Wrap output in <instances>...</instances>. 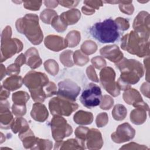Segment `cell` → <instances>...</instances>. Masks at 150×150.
<instances>
[{
    "instance_id": "d590c367",
    "label": "cell",
    "mask_w": 150,
    "mask_h": 150,
    "mask_svg": "<svg viewBox=\"0 0 150 150\" xmlns=\"http://www.w3.org/2000/svg\"><path fill=\"white\" fill-rule=\"evenodd\" d=\"M13 113L16 116H22L26 114V106L25 105H19L13 104L12 107Z\"/></svg>"
},
{
    "instance_id": "b9f144b4",
    "label": "cell",
    "mask_w": 150,
    "mask_h": 150,
    "mask_svg": "<svg viewBox=\"0 0 150 150\" xmlns=\"http://www.w3.org/2000/svg\"><path fill=\"white\" fill-rule=\"evenodd\" d=\"M84 4L87 6H88L93 9L96 8L97 9H98L100 6H103V2L101 1H84Z\"/></svg>"
},
{
    "instance_id": "7402d4cb",
    "label": "cell",
    "mask_w": 150,
    "mask_h": 150,
    "mask_svg": "<svg viewBox=\"0 0 150 150\" xmlns=\"http://www.w3.org/2000/svg\"><path fill=\"white\" fill-rule=\"evenodd\" d=\"M93 114L90 112L84 111L83 110L77 112L73 117V120L77 124L88 125L93 121Z\"/></svg>"
},
{
    "instance_id": "d6986e66",
    "label": "cell",
    "mask_w": 150,
    "mask_h": 150,
    "mask_svg": "<svg viewBox=\"0 0 150 150\" xmlns=\"http://www.w3.org/2000/svg\"><path fill=\"white\" fill-rule=\"evenodd\" d=\"M123 98L127 104H132L135 107L143 101L139 92L134 88L127 89L123 94Z\"/></svg>"
},
{
    "instance_id": "2e32d148",
    "label": "cell",
    "mask_w": 150,
    "mask_h": 150,
    "mask_svg": "<svg viewBox=\"0 0 150 150\" xmlns=\"http://www.w3.org/2000/svg\"><path fill=\"white\" fill-rule=\"evenodd\" d=\"M87 139V145L88 149H90L92 145H98L101 148L103 145V139L100 131L96 129H88L85 138L84 142Z\"/></svg>"
},
{
    "instance_id": "52a82bcc",
    "label": "cell",
    "mask_w": 150,
    "mask_h": 150,
    "mask_svg": "<svg viewBox=\"0 0 150 150\" xmlns=\"http://www.w3.org/2000/svg\"><path fill=\"white\" fill-rule=\"evenodd\" d=\"M101 90L100 87L94 83H90L84 90L80 97L81 103L87 108H92L100 104Z\"/></svg>"
},
{
    "instance_id": "7a4b0ae2",
    "label": "cell",
    "mask_w": 150,
    "mask_h": 150,
    "mask_svg": "<svg viewBox=\"0 0 150 150\" xmlns=\"http://www.w3.org/2000/svg\"><path fill=\"white\" fill-rule=\"evenodd\" d=\"M16 29L33 45H39L43 40V33L39 25V19L36 15L29 13L16 22Z\"/></svg>"
},
{
    "instance_id": "f6af8a7d",
    "label": "cell",
    "mask_w": 150,
    "mask_h": 150,
    "mask_svg": "<svg viewBox=\"0 0 150 150\" xmlns=\"http://www.w3.org/2000/svg\"><path fill=\"white\" fill-rule=\"evenodd\" d=\"M26 63V57L23 53H21L15 60V64L18 66H21L22 64Z\"/></svg>"
},
{
    "instance_id": "5b68a950",
    "label": "cell",
    "mask_w": 150,
    "mask_h": 150,
    "mask_svg": "<svg viewBox=\"0 0 150 150\" xmlns=\"http://www.w3.org/2000/svg\"><path fill=\"white\" fill-rule=\"evenodd\" d=\"M49 79L43 73L31 71L25 76L23 83L29 88L34 101L43 102L47 97L43 90V87L48 84Z\"/></svg>"
},
{
    "instance_id": "3957f363",
    "label": "cell",
    "mask_w": 150,
    "mask_h": 150,
    "mask_svg": "<svg viewBox=\"0 0 150 150\" xmlns=\"http://www.w3.org/2000/svg\"><path fill=\"white\" fill-rule=\"evenodd\" d=\"M149 37L137 32L131 31L121 39V48L139 57L149 54Z\"/></svg>"
},
{
    "instance_id": "8d00e7d4",
    "label": "cell",
    "mask_w": 150,
    "mask_h": 150,
    "mask_svg": "<svg viewBox=\"0 0 150 150\" xmlns=\"http://www.w3.org/2000/svg\"><path fill=\"white\" fill-rule=\"evenodd\" d=\"M80 51V50H76L74 53V63L76 64H78L79 60H81L82 65L83 66L84 64H86L88 62V58L86 56L83 55Z\"/></svg>"
},
{
    "instance_id": "cb8c5ba5",
    "label": "cell",
    "mask_w": 150,
    "mask_h": 150,
    "mask_svg": "<svg viewBox=\"0 0 150 150\" xmlns=\"http://www.w3.org/2000/svg\"><path fill=\"white\" fill-rule=\"evenodd\" d=\"M11 128L13 132L16 134L20 132L19 134L27 131L29 129V124L27 123V121L25 119L22 117L16 118L13 120L11 125Z\"/></svg>"
},
{
    "instance_id": "60d3db41",
    "label": "cell",
    "mask_w": 150,
    "mask_h": 150,
    "mask_svg": "<svg viewBox=\"0 0 150 150\" xmlns=\"http://www.w3.org/2000/svg\"><path fill=\"white\" fill-rule=\"evenodd\" d=\"M20 72L19 66L16 65L15 63L12 64L9 66L7 68V74L8 75H17Z\"/></svg>"
},
{
    "instance_id": "f546056e",
    "label": "cell",
    "mask_w": 150,
    "mask_h": 150,
    "mask_svg": "<svg viewBox=\"0 0 150 150\" xmlns=\"http://www.w3.org/2000/svg\"><path fill=\"white\" fill-rule=\"evenodd\" d=\"M44 65L46 70L50 74L54 76L58 73L59 66L58 64L55 62V60L51 59L46 60L45 62Z\"/></svg>"
},
{
    "instance_id": "d6a6232c",
    "label": "cell",
    "mask_w": 150,
    "mask_h": 150,
    "mask_svg": "<svg viewBox=\"0 0 150 150\" xmlns=\"http://www.w3.org/2000/svg\"><path fill=\"white\" fill-rule=\"evenodd\" d=\"M119 8L120 11L127 15H132L134 12V6L131 1H120Z\"/></svg>"
},
{
    "instance_id": "9a60e30c",
    "label": "cell",
    "mask_w": 150,
    "mask_h": 150,
    "mask_svg": "<svg viewBox=\"0 0 150 150\" xmlns=\"http://www.w3.org/2000/svg\"><path fill=\"white\" fill-rule=\"evenodd\" d=\"M45 45L50 50L59 51L68 47L66 39L56 35H49L45 39Z\"/></svg>"
},
{
    "instance_id": "7bdbcfd3",
    "label": "cell",
    "mask_w": 150,
    "mask_h": 150,
    "mask_svg": "<svg viewBox=\"0 0 150 150\" xmlns=\"http://www.w3.org/2000/svg\"><path fill=\"white\" fill-rule=\"evenodd\" d=\"M87 74L88 76V77L91 80L96 81V82H98V79L96 76V72L94 69H93L92 66H90L89 67H87Z\"/></svg>"
},
{
    "instance_id": "8fae6325",
    "label": "cell",
    "mask_w": 150,
    "mask_h": 150,
    "mask_svg": "<svg viewBox=\"0 0 150 150\" xmlns=\"http://www.w3.org/2000/svg\"><path fill=\"white\" fill-rule=\"evenodd\" d=\"M22 47V42L17 39L9 38L1 40V62L21 52Z\"/></svg>"
},
{
    "instance_id": "d4e9b609",
    "label": "cell",
    "mask_w": 150,
    "mask_h": 150,
    "mask_svg": "<svg viewBox=\"0 0 150 150\" xmlns=\"http://www.w3.org/2000/svg\"><path fill=\"white\" fill-rule=\"evenodd\" d=\"M66 40L69 47H73L79 44L80 40V33L77 30L70 32L66 38Z\"/></svg>"
},
{
    "instance_id": "bcb514c9",
    "label": "cell",
    "mask_w": 150,
    "mask_h": 150,
    "mask_svg": "<svg viewBox=\"0 0 150 150\" xmlns=\"http://www.w3.org/2000/svg\"><path fill=\"white\" fill-rule=\"evenodd\" d=\"M81 10H82V12L85 15H92L93 13H94L95 12V9H93L92 8H91V7H90L88 6H87V5L83 6L81 8Z\"/></svg>"
},
{
    "instance_id": "277c9868",
    "label": "cell",
    "mask_w": 150,
    "mask_h": 150,
    "mask_svg": "<svg viewBox=\"0 0 150 150\" xmlns=\"http://www.w3.org/2000/svg\"><path fill=\"white\" fill-rule=\"evenodd\" d=\"M118 29L115 21L108 18L94 24L90 28V33L100 43H114L120 36Z\"/></svg>"
},
{
    "instance_id": "f1b7e54d",
    "label": "cell",
    "mask_w": 150,
    "mask_h": 150,
    "mask_svg": "<svg viewBox=\"0 0 150 150\" xmlns=\"http://www.w3.org/2000/svg\"><path fill=\"white\" fill-rule=\"evenodd\" d=\"M52 26L57 32H63L67 28V25L62 21L60 16H56L51 22Z\"/></svg>"
},
{
    "instance_id": "603a6c76",
    "label": "cell",
    "mask_w": 150,
    "mask_h": 150,
    "mask_svg": "<svg viewBox=\"0 0 150 150\" xmlns=\"http://www.w3.org/2000/svg\"><path fill=\"white\" fill-rule=\"evenodd\" d=\"M145 110H146L143 107H137V109L131 112L130 120L132 123L139 125L144 122L146 120V112Z\"/></svg>"
},
{
    "instance_id": "6da1fadb",
    "label": "cell",
    "mask_w": 150,
    "mask_h": 150,
    "mask_svg": "<svg viewBox=\"0 0 150 150\" xmlns=\"http://www.w3.org/2000/svg\"><path fill=\"white\" fill-rule=\"evenodd\" d=\"M116 66L121 72L120 78L117 82L120 90L128 89L130 84L137 83L144 75L142 64L134 59L128 60L124 58L116 63Z\"/></svg>"
},
{
    "instance_id": "ab89813d",
    "label": "cell",
    "mask_w": 150,
    "mask_h": 150,
    "mask_svg": "<svg viewBox=\"0 0 150 150\" xmlns=\"http://www.w3.org/2000/svg\"><path fill=\"white\" fill-rule=\"evenodd\" d=\"M91 63L97 69H100L106 65V62L105 60L100 56H97L93 57L91 59Z\"/></svg>"
},
{
    "instance_id": "ffe728a7",
    "label": "cell",
    "mask_w": 150,
    "mask_h": 150,
    "mask_svg": "<svg viewBox=\"0 0 150 150\" xmlns=\"http://www.w3.org/2000/svg\"><path fill=\"white\" fill-rule=\"evenodd\" d=\"M81 16L80 12L77 9H72L62 13L60 17L67 25H73L77 22Z\"/></svg>"
},
{
    "instance_id": "1f68e13d",
    "label": "cell",
    "mask_w": 150,
    "mask_h": 150,
    "mask_svg": "<svg viewBox=\"0 0 150 150\" xmlns=\"http://www.w3.org/2000/svg\"><path fill=\"white\" fill-rule=\"evenodd\" d=\"M73 52L71 50H66L63 52L60 55V60L64 65V66L71 67L73 65V63L71 61H70L69 59L71 60V55Z\"/></svg>"
},
{
    "instance_id": "83f0119b",
    "label": "cell",
    "mask_w": 150,
    "mask_h": 150,
    "mask_svg": "<svg viewBox=\"0 0 150 150\" xmlns=\"http://www.w3.org/2000/svg\"><path fill=\"white\" fill-rule=\"evenodd\" d=\"M82 52L87 54H91L97 50V45L91 40H86L81 46Z\"/></svg>"
},
{
    "instance_id": "4fadbf2b",
    "label": "cell",
    "mask_w": 150,
    "mask_h": 150,
    "mask_svg": "<svg viewBox=\"0 0 150 150\" xmlns=\"http://www.w3.org/2000/svg\"><path fill=\"white\" fill-rule=\"evenodd\" d=\"M149 19V16L148 12L145 11L139 12L134 21L133 28L135 32L149 37V23H146V21H148Z\"/></svg>"
},
{
    "instance_id": "f35d334b",
    "label": "cell",
    "mask_w": 150,
    "mask_h": 150,
    "mask_svg": "<svg viewBox=\"0 0 150 150\" xmlns=\"http://www.w3.org/2000/svg\"><path fill=\"white\" fill-rule=\"evenodd\" d=\"M114 21L116 23L118 29L122 30H125L128 29L129 27L128 21L126 20L125 18H116Z\"/></svg>"
},
{
    "instance_id": "484cf974",
    "label": "cell",
    "mask_w": 150,
    "mask_h": 150,
    "mask_svg": "<svg viewBox=\"0 0 150 150\" xmlns=\"http://www.w3.org/2000/svg\"><path fill=\"white\" fill-rule=\"evenodd\" d=\"M127 114V111L125 107L122 104H117L112 111L113 118L117 121L123 120L125 118Z\"/></svg>"
},
{
    "instance_id": "e575fe53",
    "label": "cell",
    "mask_w": 150,
    "mask_h": 150,
    "mask_svg": "<svg viewBox=\"0 0 150 150\" xmlns=\"http://www.w3.org/2000/svg\"><path fill=\"white\" fill-rule=\"evenodd\" d=\"M42 1H25L23 2L24 7L32 11H38L41 6Z\"/></svg>"
},
{
    "instance_id": "4dcf8cb0",
    "label": "cell",
    "mask_w": 150,
    "mask_h": 150,
    "mask_svg": "<svg viewBox=\"0 0 150 150\" xmlns=\"http://www.w3.org/2000/svg\"><path fill=\"white\" fill-rule=\"evenodd\" d=\"M56 16H57V13L54 10L45 9L41 12L40 16L43 22L49 24Z\"/></svg>"
},
{
    "instance_id": "836d02e7",
    "label": "cell",
    "mask_w": 150,
    "mask_h": 150,
    "mask_svg": "<svg viewBox=\"0 0 150 150\" xmlns=\"http://www.w3.org/2000/svg\"><path fill=\"white\" fill-rule=\"evenodd\" d=\"M113 99L109 96L105 95L102 97V101L100 104V108L103 110H109L113 105Z\"/></svg>"
},
{
    "instance_id": "ac0fdd59",
    "label": "cell",
    "mask_w": 150,
    "mask_h": 150,
    "mask_svg": "<svg viewBox=\"0 0 150 150\" xmlns=\"http://www.w3.org/2000/svg\"><path fill=\"white\" fill-rule=\"evenodd\" d=\"M26 63L31 69H36L42 64V60L39 57L38 50L35 48H30L28 50L25 54Z\"/></svg>"
},
{
    "instance_id": "5bb4252c",
    "label": "cell",
    "mask_w": 150,
    "mask_h": 150,
    "mask_svg": "<svg viewBox=\"0 0 150 150\" xmlns=\"http://www.w3.org/2000/svg\"><path fill=\"white\" fill-rule=\"evenodd\" d=\"M100 52L102 56L115 63L121 60L123 57V53L117 45L106 46L101 49Z\"/></svg>"
},
{
    "instance_id": "4316f807",
    "label": "cell",
    "mask_w": 150,
    "mask_h": 150,
    "mask_svg": "<svg viewBox=\"0 0 150 150\" xmlns=\"http://www.w3.org/2000/svg\"><path fill=\"white\" fill-rule=\"evenodd\" d=\"M29 98L28 94L25 91H18L13 93L12 95V101L14 103L13 104H15L25 105Z\"/></svg>"
},
{
    "instance_id": "7c38bea8",
    "label": "cell",
    "mask_w": 150,
    "mask_h": 150,
    "mask_svg": "<svg viewBox=\"0 0 150 150\" xmlns=\"http://www.w3.org/2000/svg\"><path fill=\"white\" fill-rule=\"evenodd\" d=\"M135 135V129L128 123L120 125L116 132L111 134V138L115 142L121 143L129 141Z\"/></svg>"
},
{
    "instance_id": "74e56055",
    "label": "cell",
    "mask_w": 150,
    "mask_h": 150,
    "mask_svg": "<svg viewBox=\"0 0 150 150\" xmlns=\"http://www.w3.org/2000/svg\"><path fill=\"white\" fill-rule=\"evenodd\" d=\"M108 118L107 113L103 112L99 114L97 116L96 118V124L98 127H102L105 125L108 122Z\"/></svg>"
},
{
    "instance_id": "ba28073f",
    "label": "cell",
    "mask_w": 150,
    "mask_h": 150,
    "mask_svg": "<svg viewBox=\"0 0 150 150\" xmlns=\"http://www.w3.org/2000/svg\"><path fill=\"white\" fill-rule=\"evenodd\" d=\"M51 129L52 135L56 141L62 139L71 134L73 129L63 117L55 115L51 120Z\"/></svg>"
},
{
    "instance_id": "ee69618b",
    "label": "cell",
    "mask_w": 150,
    "mask_h": 150,
    "mask_svg": "<svg viewBox=\"0 0 150 150\" xmlns=\"http://www.w3.org/2000/svg\"><path fill=\"white\" fill-rule=\"evenodd\" d=\"M80 1H58L59 4L64 7L67 8H71V7H74L77 5V4L79 3Z\"/></svg>"
},
{
    "instance_id": "e0dca14e",
    "label": "cell",
    "mask_w": 150,
    "mask_h": 150,
    "mask_svg": "<svg viewBox=\"0 0 150 150\" xmlns=\"http://www.w3.org/2000/svg\"><path fill=\"white\" fill-rule=\"evenodd\" d=\"M30 115L35 120L43 122L47 118L49 114L45 105L40 103H35L33 105Z\"/></svg>"
},
{
    "instance_id": "8992f818",
    "label": "cell",
    "mask_w": 150,
    "mask_h": 150,
    "mask_svg": "<svg viewBox=\"0 0 150 150\" xmlns=\"http://www.w3.org/2000/svg\"><path fill=\"white\" fill-rule=\"evenodd\" d=\"M78 104L76 103L60 97H54L49 101V107L51 114L53 115H62L69 116L74 111L78 108Z\"/></svg>"
},
{
    "instance_id": "44dd1931",
    "label": "cell",
    "mask_w": 150,
    "mask_h": 150,
    "mask_svg": "<svg viewBox=\"0 0 150 150\" xmlns=\"http://www.w3.org/2000/svg\"><path fill=\"white\" fill-rule=\"evenodd\" d=\"M22 84L21 76H13L6 79L4 82L2 86L9 91H13L20 88Z\"/></svg>"
},
{
    "instance_id": "30bf717a",
    "label": "cell",
    "mask_w": 150,
    "mask_h": 150,
    "mask_svg": "<svg viewBox=\"0 0 150 150\" xmlns=\"http://www.w3.org/2000/svg\"><path fill=\"white\" fill-rule=\"evenodd\" d=\"M59 90L56 94L62 98L74 101L80 91V87L70 80H65L58 83Z\"/></svg>"
},
{
    "instance_id": "9c48e42d",
    "label": "cell",
    "mask_w": 150,
    "mask_h": 150,
    "mask_svg": "<svg viewBox=\"0 0 150 150\" xmlns=\"http://www.w3.org/2000/svg\"><path fill=\"white\" fill-rule=\"evenodd\" d=\"M115 71L110 67L103 69L100 73L101 85L107 92L114 97L118 96L120 93L117 83L115 82Z\"/></svg>"
}]
</instances>
